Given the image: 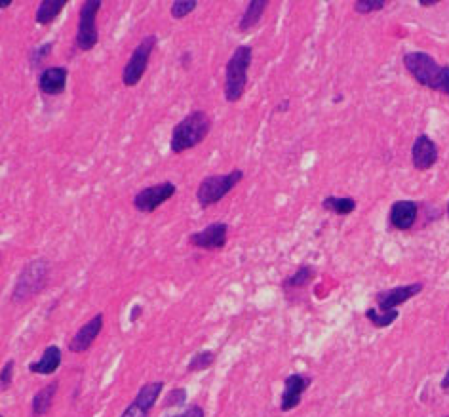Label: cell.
Masks as SVG:
<instances>
[{"instance_id":"cell-1","label":"cell","mask_w":449,"mask_h":417,"mask_svg":"<svg viewBox=\"0 0 449 417\" xmlns=\"http://www.w3.org/2000/svg\"><path fill=\"white\" fill-rule=\"evenodd\" d=\"M404 67L417 84L449 97V65H440L426 51H407Z\"/></svg>"},{"instance_id":"cell-2","label":"cell","mask_w":449,"mask_h":417,"mask_svg":"<svg viewBox=\"0 0 449 417\" xmlns=\"http://www.w3.org/2000/svg\"><path fill=\"white\" fill-rule=\"evenodd\" d=\"M212 124V119L206 111L196 109V111L189 112L185 119L179 120L171 130V153L181 154L189 149H195L196 145H200L206 137L210 136Z\"/></svg>"},{"instance_id":"cell-3","label":"cell","mask_w":449,"mask_h":417,"mask_svg":"<svg viewBox=\"0 0 449 417\" xmlns=\"http://www.w3.org/2000/svg\"><path fill=\"white\" fill-rule=\"evenodd\" d=\"M50 278V263L46 257H36L31 259L25 267L21 269V273L17 274L16 284L12 288L10 301L14 305H23L27 301L36 298L48 284Z\"/></svg>"},{"instance_id":"cell-4","label":"cell","mask_w":449,"mask_h":417,"mask_svg":"<svg viewBox=\"0 0 449 417\" xmlns=\"http://www.w3.org/2000/svg\"><path fill=\"white\" fill-rule=\"evenodd\" d=\"M254 60V48L250 44H240L236 50L230 53L225 65V86L223 94L229 103L240 102L247 88V71Z\"/></svg>"},{"instance_id":"cell-5","label":"cell","mask_w":449,"mask_h":417,"mask_svg":"<svg viewBox=\"0 0 449 417\" xmlns=\"http://www.w3.org/2000/svg\"><path fill=\"white\" fill-rule=\"evenodd\" d=\"M242 179H244V171L240 168H234V170L227 171V174H213V176L204 178L198 189H196L198 206L206 210V208L221 202Z\"/></svg>"},{"instance_id":"cell-6","label":"cell","mask_w":449,"mask_h":417,"mask_svg":"<svg viewBox=\"0 0 449 417\" xmlns=\"http://www.w3.org/2000/svg\"><path fill=\"white\" fill-rule=\"evenodd\" d=\"M156 43H158L156 34H147L134 48L132 56L128 58L126 65L122 69V84L126 88H134L141 82V78L149 69V61L156 48Z\"/></svg>"},{"instance_id":"cell-7","label":"cell","mask_w":449,"mask_h":417,"mask_svg":"<svg viewBox=\"0 0 449 417\" xmlns=\"http://www.w3.org/2000/svg\"><path fill=\"white\" fill-rule=\"evenodd\" d=\"M101 0H86L78 10V27L77 36H75V46L78 51L93 50L99 43V33H97V14L101 10Z\"/></svg>"},{"instance_id":"cell-8","label":"cell","mask_w":449,"mask_h":417,"mask_svg":"<svg viewBox=\"0 0 449 417\" xmlns=\"http://www.w3.org/2000/svg\"><path fill=\"white\" fill-rule=\"evenodd\" d=\"M175 193H178V187L173 181H162V183H154V185L137 191L132 204L139 213H153L164 202H168L171 196H175Z\"/></svg>"},{"instance_id":"cell-9","label":"cell","mask_w":449,"mask_h":417,"mask_svg":"<svg viewBox=\"0 0 449 417\" xmlns=\"http://www.w3.org/2000/svg\"><path fill=\"white\" fill-rule=\"evenodd\" d=\"M227 239H229V225L223 222H213L206 225L202 230L191 233L186 242L189 246L196 248V250L213 252V250H223L227 246Z\"/></svg>"},{"instance_id":"cell-10","label":"cell","mask_w":449,"mask_h":417,"mask_svg":"<svg viewBox=\"0 0 449 417\" xmlns=\"http://www.w3.org/2000/svg\"><path fill=\"white\" fill-rule=\"evenodd\" d=\"M423 282H411V284H404V286H396V288L383 289L379 294H375L377 309H379L381 313L398 311L400 305H404L406 301L419 296V294L423 291Z\"/></svg>"},{"instance_id":"cell-11","label":"cell","mask_w":449,"mask_h":417,"mask_svg":"<svg viewBox=\"0 0 449 417\" xmlns=\"http://www.w3.org/2000/svg\"><path fill=\"white\" fill-rule=\"evenodd\" d=\"M162 391H164V381H149L145 383L139 391H137L136 398L132 401V404L128 406L120 417H149L151 409L154 408L156 401L160 398Z\"/></svg>"},{"instance_id":"cell-12","label":"cell","mask_w":449,"mask_h":417,"mask_svg":"<svg viewBox=\"0 0 449 417\" xmlns=\"http://www.w3.org/2000/svg\"><path fill=\"white\" fill-rule=\"evenodd\" d=\"M313 385V377L305 374H291L284 379V391L280 394V412H291L295 409L301 401L305 391Z\"/></svg>"},{"instance_id":"cell-13","label":"cell","mask_w":449,"mask_h":417,"mask_svg":"<svg viewBox=\"0 0 449 417\" xmlns=\"http://www.w3.org/2000/svg\"><path fill=\"white\" fill-rule=\"evenodd\" d=\"M103 324H105V316L103 313L93 315L86 324H82L77 330V333L71 337L69 341V353L73 355H82L86 350L92 347L95 339L99 337V333L103 330Z\"/></svg>"},{"instance_id":"cell-14","label":"cell","mask_w":449,"mask_h":417,"mask_svg":"<svg viewBox=\"0 0 449 417\" xmlns=\"http://www.w3.org/2000/svg\"><path fill=\"white\" fill-rule=\"evenodd\" d=\"M440 158L438 145L433 137L426 134H419L411 145V164L417 171H426L433 168Z\"/></svg>"},{"instance_id":"cell-15","label":"cell","mask_w":449,"mask_h":417,"mask_svg":"<svg viewBox=\"0 0 449 417\" xmlns=\"http://www.w3.org/2000/svg\"><path fill=\"white\" fill-rule=\"evenodd\" d=\"M69 69L61 65H51L40 71L38 75V90L44 95H61L67 88Z\"/></svg>"},{"instance_id":"cell-16","label":"cell","mask_w":449,"mask_h":417,"mask_svg":"<svg viewBox=\"0 0 449 417\" xmlns=\"http://www.w3.org/2000/svg\"><path fill=\"white\" fill-rule=\"evenodd\" d=\"M417 215H419V204L415 200H396L390 206V227L396 230H409L415 225Z\"/></svg>"},{"instance_id":"cell-17","label":"cell","mask_w":449,"mask_h":417,"mask_svg":"<svg viewBox=\"0 0 449 417\" xmlns=\"http://www.w3.org/2000/svg\"><path fill=\"white\" fill-rule=\"evenodd\" d=\"M58 389H60V381H51L46 387H43L40 391L34 392L33 401H31V417L48 416L51 404H53V398L58 394Z\"/></svg>"},{"instance_id":"cell-18","label":"cell","mask_w":449,"mask_h":417,"mask_svg":"<svg viewBox=\"0 0 449 417\" xmlns=\"http://www.w3.org/2000/svg\"><path fill=\"white\" fill-rule=\"evenodd\" d=\"M61 366V349L58 345L46 347L43 353V358L29 364V372L36 375H51L58 372Z\"/></svg>"},{"instance_id":"cell-19","label":"cell","mask_w":449,"mask_h":417,"mask_svg":"<svg viewBox=\"0 0 449 417\" xmlns=\"http://www.w3.org/2000/svg\"><path fill=\"white\" fill-rule=\"evenodd\" d=\"M267 8H269L267 0H250L244 14L240 17V21H238V31L240 33H247L250 29H254L261 21V17H263Z\"/></svg>"},{"instance_id":"cell-20","label":"cell","mask_w":449,"mask_h":417,"mask_svg":"<svg viewBox=\"0 0 449 417\" xmlns=\"http://www.w3.org/2000/svg\"><path fill=\"white\" fill-rule=\"evenodd\" d=\"M314 276H316V269L313 265H301L295 273L289 274L282 281V289L289 294V291H295V289L306 288L314 281Z\"/></svg>"},{"instance_id":"cell-21","label":"cell","mask_w":449,"mask_h":417,"mask_svg":"<svg viewBox=\"0 0 449 417\" xmlns=\"http://www.w3.org/2000/svg\"><path fill=\"white\" fill-rule=\"evenodd\" d=\"M65 6H67V0H43L34 12V21L43 27L50 25L58 19Z\"/></svg>"},{"instance_id":"cell-22","label":"cell","mask_w":449,"mask_h":417,"mask_svg":"<svg viewBox=\"0 0 449 417\" xmlns=\"http://www.w3.org/2000/svg\"><path fill=\"white\" fill-rule=\"evenodd\" d=\"M322 208L326 212L335 215H348L356 210V200L352 196H326L322 200Z\"/></svg>"},{"instance_id":"cell-23","label":"cell","mask_w":449,"mask_h":417,"mask_svg":"<svg viewBox=\"0 0 449 417\" xmlns=\"http://www.w3.org/2000/svg\"><path fill=\"white\" fill-rule=\"evenodd\" d=\"M365 318L369 320V324L372 326H375V328H389V326H392V324L398 320L400 313L398 311H389V313H381L377 307H369L367 311L364 313Z\"/></svg>"},{"instance_id":"cell-24","label":"cell","mask_w":449,"mask_h":417,"mask_svg":"<svg viewBox=\"0 0 449 417\" xmlns=\"http://www.w3.org/2000/svg\"><path fill=\"white\" fill-rule=\"evenodd\" d=\"M215 362V353L213 350H198L193 355V358L189 360L186 364V372L189 374H196V372H202L208 370Z\"/></svg>"},{"instance_id":"cell-25","label":"cell","mask_w":449,"mask_h":417,"mask_svg":"<svg viewBox=\"0 0 449 417\" xmlns=\"http://www.w3.org/2000/svg\"><path fill=\"white\" fill-rule=\"evenodd\" d=\"M51 51H53V43H46L43 46H34L33 50L29 51V63H31V67L36 69L43 65L44 61L48 60V56H50Z\"/></svg>"},{"instance_id":"cell-26","label":"cell","mask_w":449,"mask_h":417,"mask_svg":"<svg viewBox=\"0 0 449 417\" xmlns=\"http://www.w3.org/2000/svg\"><path fill=\"white\" fill-rule=\"evenodd\" d=\"M198 6V2L196 0H175L173 4H171L170 14L173 19H183L189 14H193Z\"/></svg>"},{"instance_id":"cell-27","label":"cell","mask_w":449,"mask_h":417,"mask_svg":"<svg viewBox=\"0 0 449 417\" xmlns=\"http://www.w3.org/2000/svg\"><path fill=\"white\" fill-rule=\"evenodd\" d=\"M387 6V0H356L354 2V12L360 16H367L373 12H381Z\"/></svg>"},{"instance_id":"cell-28","label":"cell","mask_w":449,"mask_h":417,"mask_svg":"<svg viewBox=\"0 0 449 417\" xmlns=\"http://www.w3.org/2000/svg\"><path fill=\"white\" fill-rule=\"evenodd\" d=\"M186 402V391L183 387H178V389H173L166 394V398L162 402V408H179V406H183Z\"/></svg>"},{"instance_id":"cell-29","label":"cell","mask_w":449,"mask_h":417,"mask_svg":"<svg viewBox=\"0 0 449 417\" xmlns=\"http://www.w3.org/2000/svg\"><path fill=\"white\" fill-rule=\"evenodd\" d=\"M14 368H16V362L14 360H6L4 366H2V372H0V389L2 392H6L14 383Z\"/></svg>"},{"instance_id":"cell-30","label":"cell","mask_w":449,"mask_h":417,"mask_svg":"<svg viewBox=\"0 0 449 417\" xmlns=\"http://www.w3.org/2000/svg\"><path fill=\"white\" fill-rule=\"evenodd\" d=\"M168 417H206V412H204L202 406H198V404H193V406H189L183 412H179V414H173V416Z\"/></svg>"},{"instance_id":"cell-31","label":"cell","mask_w":449,"mask_h":417,"mask_svg":"<svg viewBox=\"0 0 449 417\" xmlns=\"http://www.w3.org/2000/svg\"><path fill=\"white\" fill-rule=\"evenodd\" d=\"M440 387H441V391H444V392L449 391V368H448V372H446V375L441 377Z\"/></svg>"},{"instance_id":"cell-32","label":"cell","mask_w":449,"mask_h":417,"mask_svg":"<svg viewBox=\"0 0 449 417\" xmlns=\"http://www.w3.org/2000/svg\"><path fill=\"white\" fill-rule=\"evenodd\" d=\"M141 313H143V307L136 305V309H134V311H132V316H130V320H132V322H136V320H137V316L141 315Z\"/></svg>"},{"instance_id":"cell-33","label":"cell","mask_w":449,"mask_h":417,"mask_svg":"<svg viewBox=\"0 0 449 417\" xmlns=\"http://www.w3.org/2000/svg\"><path fill=\"white\" fill-rule=\"evenodd\" d=\"M288 107H289V102L286 99V102H282L280 105H276V107H274V112H286V111H288Z\"/></svg>"},{"instance_id":"cell-34","label":"cell","mask_w":449,"mask_h":417,"mask_svg":"<svg viewBox=\"0 0 449 417\" xmlns=\"http://www.w3.org/2000/svg\"><path fill=\"white\" fill-rule=\"evenodd\" d=\"M436 4H438V0H419V6H423V8H430Z\"/></svg>"},{"instance_id":"cell-35","label":"cell","mask_w":449,"mask_h":417,"mask_svg":"<svg viewBox=\"0 0 449 417\" xmlns=\"http://www.w3.org/2000/svg\"><path fill=\"white\" fill-rule=\"evenodd\" d=\"M10 6H12V0H4V2H2V10L10 8Z\"/></svg>"},{"instance_id":"cell-36","label":"cell","mask_w":449,"mask_h":417,"mask_svg":"<svg viewBox=\"0 0 449 417\" xmlns=\"http://www.w3.org/2000/svg\"><path fill=\"white\" fill-rule=\"evenodd\" d=\"M448 217H449V202H448Z\"/></svg>"},{"instance_id":"cell-37","label":"cell","mask_w":449,"mask_h":417,"mask_svg":"<svg viewBox=\"0 0 449 417\" xmlns=\"http://www.w3.org/2000/svg\"><path fill=\"white\" fill-rule=\"evenodd\" d=\"M444 417H449V416H444Z\"/></svg>"},{"instance_id":"cell-38","label":"cell","mask_w":449,"mask_h":417,"mask_svg":"<svg viewBox=\"0 0 449 417\" xmlns=\"http://www.w3.org/2000/svg\"><path fill=\"white\" fill-rule=\"evenodd\" d=\"M0 417H4V416H0Z\"/></svg>"}]
</instances>
